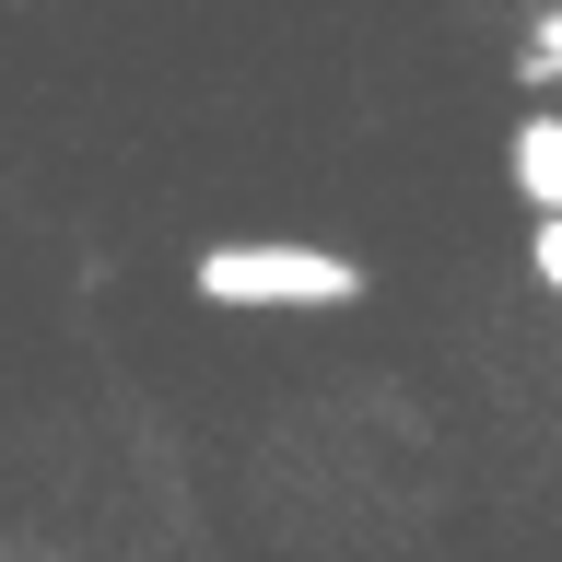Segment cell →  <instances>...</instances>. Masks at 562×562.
Here are the masks:
<instances>
[{"label":"cell","instance_id":"cell-1","mask_svg":"<svg viewBox=\"0 0 562 562\" xmlns=\"http://www.w3.org/2000/svg\"><path fill=\"white\" fill-rule=\"evenodd\" d=\"M188 293L211 316H328V305H363V258L305 235H223L188 258Z\"/></svg>","mask_w":562,"mask_h":562},{"label":"cell","instance_id":"cell-3","mask_svg":"<svg viewBox=\"0 0 562 562\" xmlns=\"http://www.w3.org/2000/svg\"><path fill=\"white\" fill-rule=\"evenodd\" d=\"M516 82H527V94H551V82H562V0L516 35Z\"/></svg>","mask_w":562,"mask_h":562},{"label":"cell","instance_id":"cell-2","mask_svg":"<svg viewBox=\"0 0 562 562\" xmlns=\"http://www.w3.org/2000/svg\"><path fill=\"white\" fill-rule=\"evenodd\" d=\"M504 176H516L527 211H562V105H527L516 140H504Z\"/></svg>","mask_w":562,"mask_h":562},{"label":"cell","instance_id":"cell-4","mask_svg":"<svg viewBox=\"0 0 562 562\" xmlns=\"http://www.w3.org/2000/svg\"><path fill=\"white\" fill-rule=\"evenodd\" d=\"M527 270H539V293H562V211H527Z\"/></svg>","mask_w":562,"mask_h":562}]
</instances>
